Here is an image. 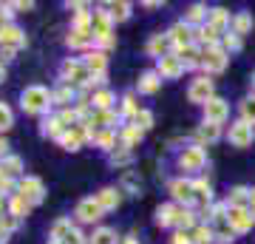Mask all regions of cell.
Listing matches in <instances>:
<instances>
[{
  "instance_id": "cell-1",
  "label": "cell",
  "mask_w": 255,
  "mask_h": 244,
  "mask_svg": "<svg viewBox=\"0 0 255 244\" xmlns=\"http://www.w3.org/2000/svg\"><path fill=\"white\" fill-rule=\"evenodd\" d=\"M51 102H54V94L43 85H28L20 94V108L26 114H46L51 108Z\"/></svg>"
},
{
  "instance_id": "cell-2",
  "label": "cell",
  "mask_w": 255,
  "mask_h": 244,
  "mask_svg": "<svg viewBox=\"0 0 255 244\" xmlns=\"http://www.w3.org/2000/svg\"><path fill=\"white\" fill-rule=\"evenodd\" d=\"M14 193H17L20 199H26L28 205H40V202L46 199V185L37 176H23V179H17V190Z\"/></svg>"
},
{
  "instance_id": "cell-3",
  "label": "cell",
  "mask_w": 255,
  "mask_h": 244,
  "mask_svg": "<svg viewBox=\"0 0 255 244\" xmlns=\"http://www.w3.org/2000/svg\"><path fill=\"white\" fill-rule=\"evenodd\" d=\"M60 80L65 82V85H88V80H91V71L85 68V63L82 60H65L63 65H60Z\"/></svg>"
},
{
  "instance_id": "cell-4",
  "label": "cell",
  "mask_w": 255,
  "mask_h": 244,
  "mask_svg": "<svg viewBox=\"0 0 255 244\" xmlns=\"http://www.w3.org/2000/svg\"><path fill=\"white\" fill-rule=\"evenodd\" d=\"M227 60L230 54L221 48V45H213V48H201V68L210 74H221L224 68H227Z\"/></svg>"
},
{
  "instance_id": "cell-5",
  "label": "cell",
  "mask_w": 255,
  "mask_h": 244,
  "mask_svg": "<svg viewBox=\"0 0 255 244\" xmlns=\"http://www.w3.org/2000/svg\"><path fill=\"white\" fill-rule=\"evenodd\" d=\"M102 205L97 202V196H88V199H80V205H77V210H74V216L80 219L82 225H94V222H100L102 219Z\"/></svg>"
},
{
  "instance_id": "cell-6",
  "label": "cell",
  "mask_w": 255,
  "mask_h": 244,
  "mask_svg": "<svg viewBox=\"0 0 255 244\" xmlns=\"http://www.w3.org/2000/svg\"><path fill=\"white\" fill-rule=\"evenodd\" d=\"M179 165L184 171H201L207 165V151L204 145H193V148H184L182 156H179Z\"/></svg>"
},
{
  "instance_id": "cell-7",
  "label": "cell",
  "mask_w": 255,
  "mask_h": 244,
  "mask_svg": "<svg viewBox=\"0 0 255 244\" xmlns=\"http://www.w3.org/2000/svg\"><path fill=\"white\" fill-rule=\"evenodd\" d=\"M227 139L236 145V148H247V145H253V139H255V128L250 125V122H244V119H238V122L230 125Z\"/></svg>"
},
{
  "instance_id": "cell-8",
  "label": "cell",
  "mask_w": 255,
  "mask_h": 244,
  "mask_svg": "<svg viewBox=\"0 0 255 244\" xmlns=\"http://www.w3.org/2000/svg\"><path fill=\"white\" fill-rule=\"evenodd\" d=\"M187 100L199 102V105H207V102L213 100V80H210V77H199V80H193L190 88H187Z\"/></svg>"
},
{
  "instance_id": "cell-9",
  "label": "cell",
  "mask_w": 255,
  "mask_h": 244,
  "mask_svg": "<svg viewBox=\"0 0 255 244\" xmlns=\"http://www.w3.org/2000/svg\"><path fill=\"white\" fill-rule=\"evenodd\" d=\"M227 219H230V227H233L236 233H247V230L255 227V216H253L250 208H230Z\"/></svg>"
},
{
  "instance_id": "cell-10",
  "label": "cell",
  "mask_w": 255,
  "mask_h": 244,
  "mask_svg": "<svg viewBox=\"0 0 255 244\" xmlns=\"http://www.w3.org/2000/svg\"><path fill=\"white\" fill-rule=\"evenodd\" d=\"M167 37H170V45H173L176 51L179 48H187V45L196 43V34H193V28L187 26V23H176V26H170V31H167Z\"/></svg>"
},
{
  "instance_id": "cell-11",
  "label": "cell",
  "mask_w": 255,
  "mask_h": 244,
  "mask_svg": "<svg viewBox=\"0 0 255 244\" xmlns=\"http://www.w3.org/2000/svg\"><path fill=\"white\" fill-rule=\"evenodd\" d=\"M170 196L182 205H196V190L190 179H173L170 182Z\"/></svg>"
},
{
  "instance_id": "cell-12",
  "label": "cell",
  "mask_w": 255,
  "mask_h": 244,
  "mask_svg": "<svg viewBox=\"0 0 255 244\" xmlns=\"http://www.w3.org/2000/svg\"><path fill=\"white\" fill-rule=\"evenodd\" d=\"M156 71H159L162 80H176V77H182L184 74V65H182V60H179L176 54H167V57L159 60V68H156Z\"/></svg>"
},
{
  "instance_id": "cell-13",
  "label": "cell",
  "mask_w": 255,
  "mask_h": 244,
  "mask_svg": "<svg viewBox=\"0 0 255 244\" xmlns=\"http://www.w3.org/2000/svg\"><path fill=\"white\" fill-rule=\"evenodd\" d=\"M227 102L221 100V97H213V100L204 105V122H216V125H221L224 119H227Z\"/></svg>"
},
{
  "instance_id": "cell-14",
  "label": "cell",
  "mask_w": 255,
  "mask_h": 244,
  "mask_svg": "<svg viewBox=\"0 0 255 244\" xmlns=\"http://www.w3.org/2000/svg\"><path fill=\"white\" fill-rule=\"evenodd\" d=\"M85 68L91 71V77H100V74H105V68H108V54L102 51V48H94V51H88L85 54Z\"/></svg>"
},
{
  "instance_id": "cell-15",
  "label": "cell",
  "mask_w": 255,
  "mask_h": 244,
  "mask_svg": "<svg viewBox=\"0 0 255 244\" xmlns=\"http://www.w3.org/2000/svg\"><path fill=\"white\" fill-rule=\"evenodd\" d=\"M0 45H9V48H23L26 45V34L20 31L14 23H9V26L0 28Z\"/></svg>"
},
{
  "instance_id": "cell-16",
  "label": "cell",
  "mask_w": 255,
  "mask_h": 244,
  "mask_svg": "<svg viewBox=\"0 0 255 244\" xmlns=\"http://www.w3.org/2000/svg\"><path fill=\"white\" fill-rule=\"evenodd\" d=\"M97 202L102 205L105 213H108V210H117L119 205H122V190L119 188H102L100 193H97Z\"/></svg>"
},
{
  "instance_id": "cell-17",
  "label": "cell",
  "mask_w": 255,
  "mask_h": 244,
  "mask_svg": "<svg viewBox=\"0 0 255 244\" xmlns=\"http://www.w3.org/2000/svg\"><path fill=\"white\" fill-rule=\"evenodd\" d=\"M207 6H204V3H193L190 9H187V14H184V23H187V26L190 28H199V26H204V23H207Z\"/></svg>"
},
{
  "instance_id": "cell-18",
  "label": "cell",
  "mask_w": 255,
  "mask_h": 244,
  "mask_svg": "<svg viewBox=\"0 0 255 244\" xmlns=\"http://www.w3.org/2000/svg\"><path fill=\"white\" fill-rule=\"evenodd\" d=\"M250 196H253V188H244V185H238V188L230 190L227 208H250Z\"/></svg>"
},
{
  "instance_id": "cell-19",
  "label": "cell",
  "mask_w": 255,
  "mask_h": 244,
  "mask_svg": "<svg viewBox=\"0 0 255 244\" xmlns=\"http://www.w3.org/2000/svg\"><path fill=\"white\" fill-rule=\"evenodd\" d=\"M0 171H3L6 179H23V176H20V173H23V159L14 156V154H9L3 162H0Z\"/></svg>"
},
{
  "instance_id": "cell-20",
  "label": "cell",
  "mask_w": 255,
  "mask_h": 244,
  "mask_svg": "<svg viewBox=\"0 0 255 244\" xmlns=\"http://www.w3.org/2000/svg\"><path fill=\"white\" fill-rule=\"evenodd\" d=\"M65 43L71 48H88V45H97L94 40V31H80V28H71V34L65 37Z\"/></svg>"
},
{
  "instance_id": "cell-21",
  "label": "cell",
  "mask_w": 255,
  "mask_h": 244,
  "mask_svg": "<svg viewBox=\"0 0 255 244\" xmlns=\"http://www.w3.org/2000/svg\"><path fill=\"white\" fill-rule=\"evenodd\" d=\"M176 57L182 60L184 68H196V65H201V48L196 43L187 45V48H179V51H176Z\"/></svg>"
},
{
  "instance_id": "cell-22",
  "label": "cell",
  "mask_w": 255,
  "mask_h": 244,
  "mask_svg": "<svg viewBox=\"0 0 255 244\" xmlns=\"http://www.w3.org/2000/svg\"><path fill=\"white\" fill-rule=\"evenodd\" d=\"M65 131H68V128L63 125L60 114H57V117H46V119H43V125H40V134H43V136H54V139H60Z\"/></svg>"
},
{
  "instance_id": "cell-23",
  "label": "cell",
  "mask_w": 255,
  "mask_h": 244,
  "mask_svg": "<svg viewBox=\"0 0 255 244\" xmlns=\"http://www.w3.org/2000/svg\"><path fill=\"white\" fill-rule=\"evenodd\" d=\"M167 48H170V37L167 34H153L150 40H147V54H153V57H167Z\"/></svg>"
},
{
  "instance_id": "cell-24",
  "label": "cell",
  "mask_w": 255,
  "mask_h": 244,
  "mask_svg": "<svg viewBox=\"0 0 255 244\" xmlns=\"http://www.w3.org/2000/svg\"><path fill=\"white\" fill-rule=\"evenodd\" d=\"M176 213H179V205H159L156 208V225L159 227L176 225Z\"/></svg>"
},
{
  "instance_id": "cell-25",
  "label": "cell",
  "mask_w": 255,
  "mask_h": 244,
  "mask_svg": "<svg viewBox=\"0 0 255 244\" xmlns=\"http://www.w3.org/2000/svg\"><path fill=\"white\" fill-rule=\"evenodd\" d=\"M159 85H162L159 71H145L142 77H139V94H156Z\"/></svg>"
},
{
  "instance_id": "cell-26",
  "label": "cell",
  "mask_w": 255,
  "mask_h": 244,
  "mask_svg": "<svg viewBox=\"0 0 255 244\" xmlns=\"http://www.w3.org/2000/svg\"><path fill=\"white\" fill-rule=\"evenodd\" d=\"M250 28H253V14L250 11H238L236 17H233V23H230V31L238 37H244Z\"/></svg>"
},
{
  "instance_id": "cell-27",
  "label": "cell",
  "mask_w": 255,
  "mask_h": 244,
  "mask_svg": "<svg viewBox=\"0 0 255 244\" xmlns=\"http://www.w3.org/2000/svg\"><path fill=\"white\" fill-rule=\"evenodd\" d=\"M221 136V128L216 125V122H201L199 128H196V139H199L201 145L204 142H216Z\"/></svg>"
},
{
  "instance_id": "cell-28",
  "label": "cell",
  "mask_w": 255,
  "mask_h": 244,
  "mask_svg": "<svg viewBox=\"0 0 255 244\" xmlns=\"http://www.w3.org/2000/svg\"><path fill=\"white\" fill-rule=\"evenodd\" d=\"M193 190H196V202H199L201 208H210L213 205V188H210V182L196 179L193 182Z\"/></svg>"
},
{
  "instance_id": "cell-29",
  "label": "cell",
  "mask_w": 255,
  "mask_h": 244,
  "mask_svg": "<svg viewBox=\"0 0 255 244\" xmlns=\"http://www.w3.org/2000/svg\"><path fill=\"white\" fill-rule=\"evenodd\" d=\"M207 23L213 28H219L221 34H224V28L233 23V17H230V11L227 9H210V14H207Z\"/></svg>"
},
{
  "instance_id": "cell-30",
  "label": "cell",
  "mask_w": 255,
  "mask_h": 244,
  "mask_svg": "<svg viewBox=\"0 0 255 244\" xmlns=\"http://www.w3.org/2000/svg\"><path fill=\"white\" fill-rule=\"evenodd\" d=\"M71 230H74L71 219H57L54 225H51V242H65Z\"/></svg>"
},
{
  "instance_id": "cell-31",
  "label": "cell",
  "mask_w": 255,
  "mask_h": 244,
  "mask_svg": "<svg viewBox=\"0 0 255 244\" xmlns=\"http://www.w3.org/2000/svg\"><path fill=\"white\" fill-rule=\"evenodd\" d=\"M117 230H111V227H97L94 236L88 239V244H117Z\"/></svg>"
},
{
  "instance_id": "cell-32",
  "label": "cell",
  "mask_w": 255,
  "mask_h": 244,
  "mask_svg": "<svg viewBox=\"0 0 255 244\" xmlns=\"http://www.w3.org/2000/svg\"><path fill=\"white\" fill-rule=\"evenodd\" d=\"M142 134H145V131H142L139 125L122 128V145H125V148H136V145L142 142Z\"/></svg>"
},
{
  "instance_id": "cell-33",
  "label": "cell",
  "mask_w": 255,
  "mask_h": 244,
  "mask_svg": "<svg viewBox=\"0 0 255 244\" xmlns=\"http://www.w3.org/2000/svg\"><path fill=\"white\" fill-rule=\"evenodd\" d=\"M94 145L102 148V151H111V154H114V148H117V131H100L97 139H94Z\"/></svg>"
},
{
  "instance_id": "cell-34",
  "label": "cell",
  "mask_w": 255,
  "mask_h": 244,
  "mask_svg": "<svg viewBox=\"0 0 255 244\" xmlns=\"http://www.w3.org/2000/svg\"><path fill=\"white\" fill-rule=\"evenodd\" d=\"M238 111H241V119H244V122L255 125V94L244 97V100H241V105H238Z\"/></svg>"
},
{
  "instance_id": "cell-35",
  "label": "cell",
  "mask_w": 255,
  "mask_h": 244,
  "mask_svg": "<svg viewBox=\"0 0 255 244\" xmlns=\"http://www.w3.org/2000/svg\"><path fill=\"white\" fill-rule=\"evenodd\" d=\"M17 225H20V219H14L11 213H3V216H0V242L6 244L9 233L11 230H17Z\"/></svg>"
},
{
  "instance_id": "cell-36",
  "label": "cell",
  "mask_w": 255,
  "mask_h": 244,
  "mask_svg": "<svg viewBox=\"0 0 255 244\" xmlns=\"http://www.w3.org/2000/svg\"><path fill=\"white\" fill-rule=\"evenodd\" d=\"M28 210H31V205H28L26 199H20L17 193H14V196L9 199V213H11L14 219H23V216L28 213Z\"/></svg>"
},
{
  "instance_id": "cell-37",
  "label": "cell",
  "mask_w": 255,
  "mask_h": 244,
  "mask_svg": "<svg viewBox=\"0 0 255 244\" xmlns=\"http://www.w3.org/2000/svg\"><path fill=\"white\" fill-rule=\"evenodd\" d=\"M111 102H114V94L111 91H97L91 105H94V111H111Z\"/></svg>"
},
{
  "instance_id": "cell-38",
  "label": "cell",
  "mask_w": 255,
  "mask_h": 244,
  "mask_svg": "<svg viewBox=\"0 0 255 244\" xmlns=\"http://www.w3.org/2000/svg\"><path fill=\"white\" fill-rule=\"evenodd\" d=\"M196 225V216H193V210H187V208H179V213H176V227L179 230H190V227Z\"/></svg>"
},
{
  "instance_id": "cell-39",
  "label": "cell",
  "mask_w": 255,
  "mask_h": 244,
  "mask_svg": "<svg viewBox=\"0 0 255 244\" xmlns=\"http://www.w3.org/2000/svg\"><path fill=\"white\" fill-rule=\"evenodd\" d=\"M216 242V236H213V227H204L199 225L193 230V244H213Z\"/></svg>"
},
{
  "instance_id": "cell-40",
  "label": "cell",
  "mask_w": 255,
  "mask_h": 244,
  "mask_svg": "<svg viewBox=\"0 0 255 244\" xmlns=\"http://www.w3.org/2000/svg\"><path fill=\"white\" fill-rule=\"evenodd\" d=\"M105 9H108V14L114 20H128V14H130V3H108Z\"/></svg>"
},
{
  "instance_id": "cell-41",
  "label": "cell",
  "mask_w": 255,
  "mask_h": 244,
  "mask_svg": "<svg viewBox=\"0 0 255 244\" xmlns=\"http://www.w3.org/2000/svg\"><path fill=\"white\" fill-rule=\"evenodd\" d=\"M51 94H54V102H57V105H68V102L74 100V88H71V85H65V82H63L57 91H51Z\"/></svg>"
},
{
  "instance_id": "cell-42",
  "label": "cell",
  "mask_w": 255,
  "mask_h": 244,
  "mask_svg": "<svg viewBox=\"0 0 255 244\" xmlns=\"http://www.w3.org/2000/svg\"><path fill=\"white\" fill-rule=\"evenodd\" d=\"M221 48H224V51H238V48H241V37L238 34H233V31H224V37H221Z\"/></svg>"
},
{
  "instance_id": "cell-43",
  "label": "cell",
  "mask_w": 255,
  "mask_h": 244,
  "mask_svg": "<svg viewBox=\"0 0 255 244\" xmlns=\"http://www.w3.org/2000/svg\"><path fill=\"white\" fill-rule=\"evenodd\" d=\"M11 125H14V114H11V108L6 105V102H0V134L9 131Z\"/></svg>"
},
{
  "instance_id": "cell-44",
  "label": "cell",
  "mask_w": 255,
  "mask_h": 244,
  "mask_svg": "<svg viewBox=\"0 0 255 244\" xmlns=\"http://www.w3.org/2000/svg\"><path fill=\"white\" fill-rule=\"evenodd\" d=\"M136 114H139V105H136V100H133V94H125V97H122V117L136 119Z\"/></svg>"
},
{
  "instance_id": "cell-45",
  "label": "cell",
  "mask_w": 255,
  "mask_h": 244,
  "mask_svg": "<svg viewBox=\"0 0 255 244\" xmlns=\"http://www.w3.org/2000/svg\"><path fill=\"white\" fill-rule=\"evenodd\" d=\"M111 162H114V165H128V162H130V148H125V145H119L117 151L111 154Z\"/></svg>"
},
{
  "instance_id": "cell-46",
  "label": "cell",
  "mask_w": 255,
  "mask_h": 244,
  "mask_svg": "<svg viewBox=\"0 0 255 244\" xmlns=\"http://www.w3.org/2000/svg\"><path fill=\"white\" fill-rule=\"evenodd\" d=\"M133 122H136V125L142 128V131H147V128H153V114H150V111H139Z\"/></svg>"
},
{
  "instance_id": "cell-47",
  "label": "cell",
  "mask_w": 255,
  "mask_h": 244,
  "mask_svg": "<svg viewBox=\"0 0 255 244\" xmlns=\"http://www.w3.org/2000/svg\"><path fill=\"white\" fill-rule=\"evenodd\" d=\"M128 190H130V196H139V182H136V176L133 173H125V182H122Z\"/></svg>"
},
{
  "instance_id": "cell-48",
  "label": "cell",
  "mask_w": 255,
  "mask_h": 244,
  "mask_svg": "<svg viewBox=\"0 0 255 244\" xmlns=\"http://www.w3.org/2000/svg\"><path fill=\"white\" fill-rule=\"evenodd\" d=\"M65 244H88V239H85V236H82L77 227H74L71 233H68V239H65Z\"/></svg>"
},
{
  "instance_id": "cell-49",
  "label": "cell",
  "mask_w": 255,
  "mask_h": 244,
  "mask_svg": "<svg viewBox=\"0 0 255 244\" xmlns=\"http://www.w3.org/2000/svg\"><path fill=\"white\" fill-rule=\"evenodd\" d=\"M14 54H17V48H9V45H0V63H3V60H11Z\"/></svg>"
},
{
  "instance_id": "cell-50",
  "label": "cell",
  "mask_w": 255,
  "mask_h": 244,
  "mask_svg": "<svg viewBox=\"0 0 255 244\" xmlns=\"http://www.w3.org/2000/svg\"><path fill=\"white\" fill-rule=\"evenodd\" d=\"M6 156H9V142H6V139L0 136V162H3Z\"/></svg>"
},
{
  "instance_id": "cell-51",
  "label": "cell",
  "mask_w": 255,
  "mask_h": 244,
  "mask_svg": "<svg viewBox=\"0 0 255 244\" xmlns=\"http://www.w3.org/2000/svg\"><path fill=\"white\" fill-rule=\"evenodd\" d=\"M250 210H253V216H255V188H253V196H250Z\"/></svg>"
},
{
  "instance_id": "cell-52",
  "label": "cell",
  "mask_w": 255,
  "mask_h": 244,
  "mask_svg": "<svg viewBox=\"0 0 255 244\" xmlns=\"http://www.w3.org/2000/svg\"><path fill=\"white\" fill-rule=\"evenodd\" d=\"M122 244H136V242H133V236H128V239H125Z\"/></svg>"
},
{
  "instance_id": "cell-53",
  "label": "cell",
  "mask_w": 255,
  "mask_h": 244,
  "mask_svg": "<svg viewBox=\"0 0 255 244\" xmlns=\"http://www.w3.org/2000/svg\"><path fill=\"white\" fill-rule=\"evenodd\" d=\"M48 244H65V242H48Z\"/></svg>"
},
{
  "instance_id": "cell-54",
  "label": "cell",
  "mask_w": 255,
  "mask_h": 244,
  "mask_svg": "<svg viewBox=\"0 0 255 244\" xmlns=\"http://www.w3.org/2000/svg\"><path fill=\"white\" fill-rule=\"evenodd\" d=\"M253 85H255V74H253Z\"/></svg>"
}]
</instances>
